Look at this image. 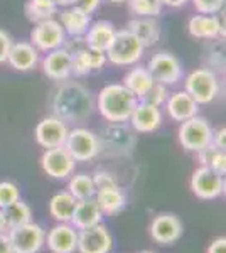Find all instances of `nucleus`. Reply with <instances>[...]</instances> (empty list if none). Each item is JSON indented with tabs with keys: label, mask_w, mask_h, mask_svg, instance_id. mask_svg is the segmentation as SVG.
<instances>
[{
	"label": "nucleus",
	"mask_w": 226,
	"mask_h": 253,
	"mask_svg": "<svg viewBox=\"0 0 226 253\" xmlns=\"http://www.w3.org/2000/svg\"><path fill=\"white\" fill-rule=\"evenodd\" d=\"M76 3V0H56V7H73Z\"/></svg>",
	"instance_id": "obj_46"
},
{
	"label": "nucleus",
	"mask_w": 226,
	"mask_h": 253,
	"mask_svg": "<svg viewBox=\"0 0 226 253\" xmlns=\"http://www.w3.org/2000/svg\"><path fill=\"white\" fill-rule=\"evenodd\" d=\"M115 26L108 20H96V22H91L85 34V44L91 49H96V51L106 52V49L110 47L112 41L115 38Z\"/></svg>",
	"instance_id": "obj_22"
},
{
	"label": "nucleus",
	"mask_w": 226,
	"mask_h": 253,
	"mask_svg": "<svg viewBox=\"0 0 226 253\" xmlns=\"http://www.w3.org/2000/svg\"><path fill=\"white\" fill-rule=\"evenodd\" d=\"M94 201H96L98 208L101 210V213L115 214L125 208L127 196L122 191V187H118L117 184V186L103 187V189H96V193H94Z\"/></svg>",
	"instance_id": "obj_27"
},
{
	"label": "nucleus",
	"mask_w": 226,
	"mask_h": 253,
	"mask_svg": "<svg viewBox=\"0 0 226 253\" xmlns=\"http://www.w3.org/2000/svg\"><path fill=\"white\" fill-rule=\"evenodd\" d=\"M12 38L7 34L5 31L0 29V64L7 63V58H9V52L12 47Z\"/></svg>",
	"instance_id": "obj_38"
},
{
	"label": "nucleus",
	"mask_w": 226,
	"mask_h": 253,
	"mask_svg": "<svg viewBox=\"0 0 226 253\" xmlns=\"http://www.w3.org/2000/svg\"><path fill=\"white\" fill-rule=\"evenodd\" d=\"M103 140L108 149L112 150H123L129 152L135 144V137L130 130H127L123 124H112L108 128L105 130Z\"/></svg>",
	"instance_id": "obj_29"
},
{
	"label": "nucleus",
	"mask_w": 226,
	"mask_h": 253,
	"mask_svg": "<svg viewBox=\"0 0 226 253\" xmlns=\"http://www.w3.org/2000/svg\"><path fill=\"white\" fill-rule=\"evenodd\" d=\"M147 69L155 83H162L166 86L178 84L182 78V64L169 51H159L149 59Z\"/></svg>",
	"instance_id": "obj_8"
},
{
	"label": "nucleus",
	"mask_w": 226,
	"mask_h": 253,
	"mask_svg": "<svg viewBox=\"0 0 226 253\" xmlns=\"http://www.w3.org/2000/svg\"><path fill=\"white\" fill-rule=\"evenodd\" d=\"M7 63L17 71H31L39 63V51L29 41H19L12 44Z\"/></svg>",
	"instance_id": "obj_21"
},
{
	"label": "nucleus",
	"mask_w": 226,
	"mask_h": 253,
	"mask_svg": "<svg viewBox=\"0 0 226 253\" xmlns=\"http://www.w3.org/2000/svg\"><path fill=\"white\" fill-rule=\"evenodd\" d=\"M208 253H226V240L225 238H216L211 243V247L208 248Z\"/></svg>",
	"instance_id": "obj_42"
},
{
	"label": "nucleus",
	"mask_w": 226,
	"mask_h": 253,
	"mask_svg": "<svg viewBox=\"0 0 226 253\" xmlns=\"http://www.w3.org/2000/svg\"><path fill=\"white\" fill-rule=\"evenodd\" d=\"M166 110L167 115L174 122H186L198 115L199 105L186 91H174L169 93V98L166 101Z\"/></svg>",
	"instance_id": "obj_20"
},
{
	"label": "nucleus",
	"mask_w": 226,
	"mask_h": 253,
	"mask_svg": "<svg viewBox=\"0 0 226 253\" xmlns=\"http://www.w3.org/2000/svg\"><path fill=\"white\" fill-rule=\"evenodd\" d=\"M43 71L52 81H66L73 75V56L66 47L49 51L43 59Z\"/></svg>",
	"instance_id": "obj_14"
},
{
	"label": "nucleus",
	"mask_w": 226,
	"mask_h": 253,
	"mask_svg": "<svg viewBox=\"0 0 226 253\" xmlns=\"http://www.w3.org/2000/svg\"><path fill=\"white\" fill-rule=\"evenodd\" d=\"M69 223H71L76 230H85V228H90V226H94V224L101 223V210L98 208L96 201H94L93 198L78 201Z\"/></svg>",
	"instance_id": "obj_25"
},
{
	"label": "nucleus",
	"mask_w": 226,
	"mask_h": 253,
	"mask_svg": "<svg viewBox=\"0 0 226 253\" xmlns=\"http://www.w3.org/2000/svg\"><path fill=\"white\" fill-rule=\"evenodd\" d=\"M150 235L160 245L176 243L182 236V223L176 214L162 213L155 216L150 224Z\"/></svg>",
	"instance_id": "obj_15"
},
{
	"label": "nucleus",
	"mask_w": 226,
	"mask_h": 253,
	"mask_svg": "<svg viewBox=\"0 0 226 253\" xmlns=\"http://www.w3.org/2000/svg\"><path fill=\"white\" fill-rule=\"evenodd\" d=\"M31 44L43 52L54 51V49L66 46V32L59 24V20H44V22L36 24V27L32 29Z\"/></svg>",
	"instance_id": "obj_9"
},
{
	"label": "nucleus",
	"mask_w": 226,
	"mask_h": 253,
	"mask_svg": "<svg viewBox=\"0 0 226 253\" xmlns=\"http://www.w3.org/2000/svg\"><path fill=\"white\" fill-rule=\"evenodd\" d=\"M189 0H160L162 5H167V7H174V9H179V7H184Z\"/></svg>",
	"instance_id": "obj_44"
},
{
	"label": "nucleus",
	"mask_w": 226,
	"mask_h": 253,
	"mask_svg": "<svg viewBox=\"0 0 226 253\" xmlns=\"http://www.w3.org/2000/svg\"><path fill=\"white\" fill-rule=\"evenodd\" d=\"M64 149L69 152V156L76 162H88L93 161L100 154L101 144L96 133H93L88 128H73L68 132Z\"/></svg>",
	"instance_id": "obj_6"
},
{
	"label": "nucleus",
	"mask_w": 226,
	"mask_h": 253,
	"mask_svg": "<svg viewBox=\"0 0 226 253\" xmlns=\"http://www.w3.org/2000/svg\"><path fill=\"white\" fill-rule=\"evenodd\" d=\"M59 24L63 26L64 32L71 38H83L91 24V15L86 14L78 7H66L61 12Z\"/></svg>",
	"instance_id": "obj_23"
},
{
	"label": "nucleus",
	"mask_w": 226,
	"mask_h": 253,
	"mask_svg": "<svg viewBox=\"0 0 226 253\" xmlns=\"http://www.w3.org/2000/svg\"><path fill=\"white\" fill-rule=\"evenodd\" d=\"M20 199L19 187L10 181H2L0 182V210L7 208L12 203H15Z\"/></svg>",
	"instance_id": "obj_35"
},
{
	"label": "nucleus",
	"mask_w": 226,
	"mask_h": 253,
	"mask_svg": "<svg viewBox=\"0 0 226 253\" xmlns=\"http://www.w3.org/2000/svg\"><path fill=\"white\" fill-rule=\"evenodd\" d=\"M112 235L101 223L85 228L78 233V247L80 253H108L112 250Z\"/></svg>",
	"instance_id": "obj_12"
},
{
	"label": "nucleus",
	"mask_w": 226,
	"mask_h": 253,
	"mask_svg": "<svg viewBox=\"0 0 226 253\" xmlns=\"http://www.w3.org/2000/svg\"><path fill=\"white\" fill-rule=\"evenodd\" d=\"M138 100L122 83H112L101 88L96 98V108L108 124H125L130 120Z\"/></svg>",
	"instance_id": "obj_2"
},
{
	"label": "nucleus",
	"mask_w": 226,
	"mask_h": 253,
	"mask_svg": "<svg viewBox=\"0 0 226 253\" xmlns=\"http://www.w3.org/2000/svg\"><path fill=\"white\" fill-rule=\"evenodd\" d=\"M43 170L52 179H68L75 172L76 161L69 156V152L64 149V145L46 149V152L41 157Z\"/></svg>",
	"instance_id": "obj_11"
},
{
	"label": "nucleus",
	"mask_w": 226,
	"mask_h": 253,
	"mask_svg": "<svg viewBox=\"0 0 226 253\" xmlns=\"http://www.w3.org/2000/svg\"><path fill=\"white\" fill-rule=\"evenodd\" d=\"M54 117L64 124H76L86 120L94 110V98L88 88L76 81H61L51 98Z\"/></svg>",
	"instance_id": "obj_1"
},
{
	"label": "nucleus",
	"mask_w": 226,
	"mask_h": 253,
	"mask_svg": "<svg viewBox=\"0 0 226 253\" xmlns=\"http://www.w3.org/2000/svg\"><path fill=\"white\" fill-rule=\"evenodd\" d=\"M76 198L69 191H61L54 194L49 201V213L59 223H69L73 211L76 208Z\"/></svg>",
	"instance_id": "obj_28"
},
{
	"label": "nucleus",
	"mask_w": 226,
	"mask_h": 253,
	"mask_svg": "<svg viewBox=\"0 0 226 253\" xmlns=\"http://www.w3.org/2000/svg\"><path fill=\"white\" fill-rule=\"evenodd\" d=\"M154 78L149 73L147 66H134L132 69L127 71V75L123 76V86L129 91H132L137 100L140 101L143 96L149 93V89L154 86Z\"/></svg>",
	"instance_id": "obj_26"
},
{
	"label": "nucleus",
	"mask_w": 226,
	"mask_h": 253,
	"mask_svg": "<svg viewBox=\"0 0 226 253\" xmlns=\"http://www.w3.org/2000/svg\"><path fill=\"white\" fill-rule=\"evenodd\" d=\"M187 32L194 39H218L225 36L223 24L218 15L198 14L192 15L187 22Z\"/></svg>",
	"instance_id": "obj_19"
},
{
	"label": "nucleus",
	"mask_w": 226,
	"mask_h": 253,
	"mask_svg": "<svg viewBox=\"0 0 226 253\" xmlns=\"http://www.w3.org/2000/svg\"><path fill=\"white\" fill-rule=\"evenodd\" d=\"M9 242L14 253H38L46 243V231L38 223H26L10 228Z\"/></svg>",
	"instance_id": "obj_7"
},
{
	"label": "nucleus",
	"mask_w": 226,
	"mask_h": 253,
	"mask_svg": "<svg viewBox=\"0 0 226 253\" xmlns=\"http://www.w3.org/2000/svg\"><path fill=\"white\" fill-rule=\"evenodd\" d=\"M68 126L63 120H59L57 117H46L39 122L36 126V140L41 147L44 149H54V147L64 145L68 137Z\"/></svg>",
	"instance_id": "obj_13"
},
{
	"label": "nucleus",
	"mask_w": 226,
	"mask_h": 253,
	"mask_svg": "<svg viewBox=\"0 0 226 253\" xmlns=\"http://www.w3.org/2000/svg\"><path fill=\"white\" fill-rule=\"evenodd\" d=\"M0 253H14L9 242V236L5 233H0Z\"/></svg>",
	"instance_id": "obj_43"
},
{
	"label": "nucleus",
	"mask_w": 226,
	"mask_h": 253,
	"mask_svg": "<svg viewBox=\"0 0 226 253\" xmlns=\"http://www.w3.org/2000/svg\"><path fill=\"white\" fill-rule=\"evenodd\" d=\"M130 125L138 133H152L162 125V113L159 107L149 105L145 101H138L130 115Z\"/></svg>",
	"instance_id": "obj_16"
},
{
	"label": "nucleus",
	"mask_w": 226,
	"mask_h": 253,
	"mask_svg": "<svg viewBox=\"0 0 226 253\" xmlns=\"http://www.w3.org/2000/svg\"><path fill=\"white\" fill-rule=\"evenodd\" d=\"M68 191L75 196L76 201H81V199L93 198L94 193H96V187H94V182H93L91 175L76 174V175H73V177L69 179Z\"/></svg>",
	"instance_id": "obj_30"
},
{
	"label": "nucleus",
	"mask_w": 226,
	"mask_h": 253,
	"mask_svg": "<svg viewBox=\"0 0 226 253\" xmlns=\"http://www.w3.org/2000/svg\"><path fill=\"white\" fill-rule=\"evenodd\" d=\"M3 213H5L7 218V224L9 228H15V226H22L26 223H31L32 219V211L26 203L17 199L15 203H12L7 208H3Z\"/></svg>",
	"instance_id": "obj_31"
},
{
	"label": "nucleus",
	"mask_w": 226,
	"mask_h": 253,
	"mask_svg": "<svg viewBox=\"0 0 226 253\" xmlns=\"http://www.w3.org/2000/svg\"><path fill=\"white\" fill-rule=\"evenodd\" d=\"M135 17H157L162 10L160 0H127Z\"/></svg>",
	"instance_id": "obj_33"
},
{
	"label": "nucleus",
	"mask_w": 226,
	"mask_h": 253,
	"mask_svg": "<svg viewBox=\"0 0 226 253\" xmlns=\"http://www.w3.org/2000/svg\"><path fill=\"white\" fill-rule=\"evenodd\" d=\"M213 132L209 122L203 117H192L186 122H181L179 126V142L182 149L189 152H199L201 149L211 145L213 142Z\"/></svg>",
	"instance_id": "obj_5"
},
{
	"label": "nucleus",
	"mask_w": 226,
	"mask_h": 253,
	"mask_svg": "<svg viewBox=\"0 0 226 253\" xmlns=\"http://www.w3.org/2000/svg\"><path fill=\"white\" fill-rule=\"evenodd\" d=\"M7 228H9V224H7L5 213H3V210H0V233H5Z\"/></svg>",
	"instance_id": "obj_45"
},
{
	"label": "nucleus",
	"mask_w": 226,
	"mask_h": 253,
	"mask_svg": "<svg viewBox=\"0 0 226 253\" xmlns=\"http://www.w3.org/2000/svg\"><path fill=\"white\" fill-rule=\"evenodd\" d=\"M167 98H169V89H167L166 84L154 83V86L149 89V93H147V95L143 96L140 101H145V103L154 105V107H159L160 108V105L166 103Z\"/></svg>",
	"instance_id": "obj_34"
},
{
	"label": "nucleus",
	"mask_w": 226,
	"mask_h": 253,
	"mask_svg": "<svg viewBox=\"0 0 226 253\" xmlns=\"http://www.w3.org/2000/svg\"><path fill=\"white\" fill-rule=\"evenodd\" d=\"M140 253H154V252H140Z\"/></svg>",
	"instance_id": "obj_49"
},
{
	"label": "nucleus",
	"mask_w": 226,
	"mask_h": 253,
	"mask_svg": "<svg viewBox=\"0 0 226 253\" xmlns=\"http://www.w3.org/2000/svg\"><path fill=\"white\" fill-rule=\"evenodd\" d=\"M56 9H57L56 5L41 2V0H29L26 3V7H24V12H26V17L31 20L32 24H39V22H44V20L54 17Z\"/></svg>",
	"instance_id": "obj_32"
},
{
	"label": "nucleus",
	"mask_w": 226,
	"mask_h": 253,
	"mask_svg": "<svg viewBox=\"0 0 226 253\" xmlns=\"http://www.w3.org/2000/svg\"><path fill=\"white\" fill-rule=\"evenodd\" d=\"M101 0H76L75 7H78V9H81L83 12H86V14L91 15L94 10L100 7Z\"/></svg>",
	"instance_id": "obj_40"
},
{
	"label": "nucleus",
	"mask_w": 226,
	"mask_h": 253,
	"mask_svg": "<svg viewBox=\"0 0 226 253\" xmlns=\"http://www.w3.org/2000/svg\"><path fill=\"white\" fill-rule=\"evenodd\" d=\"M41 2H46V3H51V5H56V0H41Z\"/></svg>",
	"instance_id": "obj_47"
},
{
	"label": "nucleus",
	"mask_w": 226,
	"mask_h": 253,
	"mask_svg": "<svg viewBox=\"0 0 226 253\" xmlns=\"http://www.w3.org/2000/svg\"><path fill=\"white\" fill-rule=\"evenodd\" d=\"M184 91L198 105H208L220 93V80L211 68H198L186 76Z\"/></svg>",
	"instance_id": "obj_4"
},
{
	"label": "nucleus",
	"mask_w": 226,
	"mask_h": 253,
	"mask_svg": "<svg viewBox=\"0 0 226 253\" xmlns=\"http://www.w3.org/2000/svg\"><path fill=\"white\" fill-rule=\"evenodd\" d=\"M47 248L52 253H75L78 247V231L73 224L59 223L49 230Z\"/></svg>",
	"instance_id": "obj_18"
},
{
	"label": "nucleus",
	"mask_w": 226,
	"mask_h": 253,
	"mask_svg": "<svg viewBox=\"0 0 226 253\" xmlns=\"http://www.w3.org/2000/svg\"><path fill=\"white\" fill-rule=\"evenodd\" d=\"M209 167H211L215 172L225 175V172H226V154H225V150H220V152L216 154Z\"/></svg>",
	"instance_id": "obj_39"
},
{
	"label": "nucleus",
	"mask_w": 226,
	"mask_h": 253,
	"mask_svg": "<svg viewBox=\"0 0 226 253\" xmlns=\"http://www.w3.org/2000/svg\"><path fill=\"white\" fill-rule=\"evenodd\" d=\"M213 145L216 147V149L220 150H225L226 147V130L225 126H221V128H218L216 132H213Z\"/></svg>",
	"instance_id": "obj_41"
},
{
	"label": "nucleus",
	"mask_w": 226,
	"mask_h": 253,
	"mask_svg": "<svg viewBox=\"0 0 226 253\" xmlns=\"http://www.w3.org/2000/svg\"><path fill=\"white\" fill-rule=\"evenodd\" d=\"M143 44L129 29L115 32V38L106 49V61L115 66H134L143 56Z\"/></svg>",
	"instance_id": "obj_3"
},
{
	"label": "nucleus",
	"mask_w": 226,
	"mask_h": 253,
	"mask_svg": "<svg viewBox=\"0 0 226 253\" xmlns=\"http://www.w3.org/2000/svg\"><path fill=\"white\" fill-rule=\"evenodd\" d=\"M108 2H112V3H123V2H127V0H108Z\"/></svg>",
	"instance_id": "obj_48"
},
{
	"label": "nucleus",
	"mask_w": 226,
	"mask_h": 253,
	"mask_svg": "<svg viewBox=\"0 0 226 253\" xmlns=\"http://www.w3.org/2000/svg\"><path fill=\"white\" fill-rule=\"evenodd\" d=\"M191 189L199 199H216L225 193V179L211 167L201 166L191 177Z\"/></svg>",
	"instance_id": "obj_10"
},
{
	"label": "nucleus",
	"mask_w": 226,
	"mask_h": 253,
	"mask_svg": "<svg viewBox=\"0 0 226 253\" xmlns=\"http://www.w3.org/2000/svg\"><path fill=\"white\" fill-rule=\"evenodd\" d=\"M194 9L199 14H209V15H218L223 10L225 0H191Z\"/></svg>",
	"instance_id": "obj_36"
},
{
	"label": "nucleus",
	"mask_w": 226,
	"mask_h": 253,
	"mask_svg": "<svg viewBox=\"0 0 226 253\" xmlns=\"http://www.w3.org/2000/svg\"><path fill=\"white\" fill-rule=\"evenodd\" d=\"M132 34L143 44V47H150L159 42L160 39V26L155 17H135L129 20L127 26Z\"/></svg>",
	"instance_id": "obj_24"
},
{
	"label": "nucleus",
	"mask_w": 226,
	"mask_h": 253,
	"mask_svg": "<svg viewBox=\"0 0 226 253\" xmlns=\"http://www.w3.org/2000/svg\"><path fill=\"white\" fill-rule=\"evenodd\" d=\"M73 56V75L75 76H86L93 71H100L106 64V54L96 49H91L85 44L75 52Z\"/></svg>",
	"instance_id": "obj_17"
},
{
	"label": "nucleus",
	"mask_w": 226,
	"mask_h": 253,
	"mask_svg": "<svg viewBox=\"0 0 226 253\" xmlns=\"http://www.w3.org/2000/svg\"><path fill=\"white\" fill-rule=\"evenodd\" d=\"M91 179H93L94 187H96V189H103V187L117 186V181H115L113 174L106 172V170H96V172L91 175Z\"/></svg>",
	"instance_id": "obj_37"
}]
</instances>
